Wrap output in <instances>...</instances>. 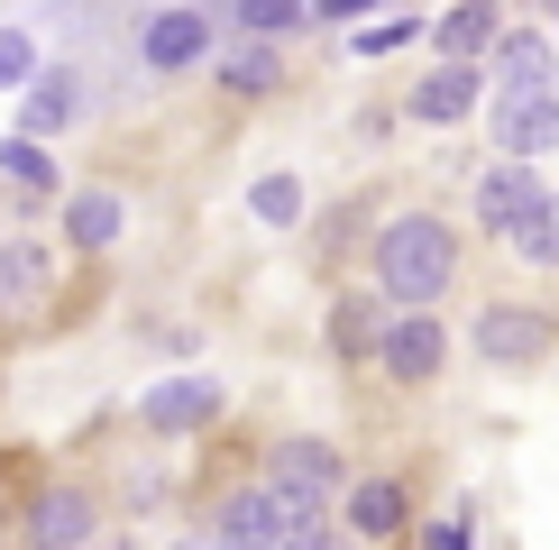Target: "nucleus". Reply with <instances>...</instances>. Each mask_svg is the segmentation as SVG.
I'll list each match as a JSON object with an SVG mask.
<instances>
[{
  "label": "nucleus",
  "instance_id": "obj_25",
  "mask_svg": "<svg viewBox=\"0 0 559 550\" xmlns=\"http://www.w3.org/2000/svg\"><path fill=\"white\" fill-rule=\"evenodd\" d=\"M413 550H477V533H468V514H431V523H413Z\"/></svg>",
  "mask_w": 559,
  "mask_h": 550
},
{
  "label": "nucleus",
  "instance_id": "obj_1",
  "mask_svg": "<svg viewBox=\"0 0 559 550\" xmlns=\"http://www.w3.org/2000/svg\"><path fill=\"white\" fill-rule=\"evenodd\" d=\"M459 285V229L440 212H394L377 229V294L394 312H431Z\"/></svg>",
  "mask_w": 559,
  "mask_h": 550
},
{
  "label": "nucleus",
  "instance_id": "obj_8",
  "mask_svg": "<svg viewBox=\"0 0 559 550\" xmlns=\"http://www.w3.org/2000/svg\"><path fill=\"white\" fill-rule=\"evenodd\" d=\"M486 74H496L504 101H514V92H559V37H542V28H504L496 56H486Z\"/></svg>",
  "mask_w": 559,
  "mask_h": 550
},
{
  "label": "nucleus",
  "instance_id": "obj_3",
  "mask_svg": "<svg viewBox=\"0 0 559 550\" xmlns=\"http://www.w3.org/2000/svg\"><path fill=\"white\" fill-rule=\"evenodd\" d=\"M102 533H110L102 487H83V477H37L28 504H19V541L28 550H92Z\"/></svg>",
  "mask_w": 559,
  "mask_h": 550
},
{
  "label": "nucleus",
  "instance_id": "obj_26",
  "mask_svg": "<svg viewBox=\"0 0 559 550\" xmlns=\"http://www.w3.org/2000/svg\"><path fill=\"white\" fill-rule=\"evenodd\" d=\"M285 550H358V533H348V523H302V533H285Z\"/></svg>",
  "mask_w": 559,
  "mask_h": 550
},
{
  "label": "nucleus",
  "instance_id": "obj_7",
  "mask_svg": "<svg viewBox=\"0 0 559 550\" xmlns=\"http://www.w3.org/2000/svg\"><path fill=\"white\" fill-rule=\"evenodd\" d=\"M377 367H385V385H440V367H450V331H440V312H394Z\"/></svg>",
  "mask_w": 559,
  "mask_h": 550
},
{
  "label": "nucleus",
  "instance_id": "obj_10",
  "mask_svg": "<svg viewBox=\"0 0 559 550\" xmlns=\"http://www.w3.org/2000/svg\"><path fill=\"white\" fill-rule=\"evenodd\" d=\"M496 147L532 166V156L559 147V92H514V101H496Z\"/></svg>",
  "mask_w": 559,
  "mask_h": 550
},
{
  "label": "nucleus",
  "instance_id": "obj_17",
  "mask_svg": "<svg viewBox=\"0 0 559 550\" xmlns=\"http://www.w3.org/2000/svg\"><path fill=\"white\" fill-rule=\"evenodd\" d=\"M285 83V56H275V37H239L221 56V92H239V101H266V92Z\"/></svg>",
  "mask_w": 559,
  "mask_h": 550
},
{
  "label": "nucleus",
  "instance_id": "obj_6",
  "mask_svg": "<svg viewBox=\"0 0 559 550\" xmlns=\"http://www.w3.org/2000/svg\"><path fill=\"white\" fill-rule=\"evenodd\" d=\"M340 523L358 533V550L413 541V487H404V477H348V495H340Z\"/></svg>",
  "mask_w": 559,
  "mask_h": 550
},
{
  "label": "nucleus",
  "instance_id": "obj_30",
  "mask_svg": "<svg viewBox=\"0 0 559 550\" xmlns=\"http://www.w3.org/2000/svg\"><path fill=\"white\" fill-rule=\"evenodd\" d=\"M550 19H559V0H550Z\"/></svg>",
  "mask_w": 559,
  "mask_h": 550
},
{
  "label": "nucleus",
  "instance_id": "obj_24",
  "mask_svg": "<svg viewBox=\"0 0 559 550\" xmlns=\"http://www.w3.org/2000/svg\"><path fill=\"white\" fill-rule=\"evenodd\" d=\"M37 83V46L28 28H0V92H28Z\"/></svg>",
  "mask_w": 559,
  "mask_h": 550
},
{
  "label": "nucleus",
  "instance_id": "obj_2",
  "mask_svg": "<svg viewBox=\"0 0 559 550\" xmlns=\"http://www.w3.org/2000/svg\"><path fill=\"white\" fill-rule=\"evenodd\" d=\"M258 477H266V495L285 504L294 533H302V523H321V514L348 495V458H340V441H312V431H302V441H275Z\"/></svg>",
  "mask_w": 559,
  "mask_h": 550
},
{
  "label": "nucleus",
  "instance_id": "obj_11",
  "mask_svg": "<svg viewBox=\"0 0 559 550\" xmlns=\"http://www.w3.org/2000/svg\"><path fill=\"white\" fill-rule=\"evenodd\" d=\"M542 202V175L532 166H514V156H496V166L477 175V229L486 239H514V220Z\"/></svg>",
  "mask_w": 559,
  "mask_h": 550
},
{
  "label": "nucleus",
  "instance_id": "obj_4",
  "mask_svg": "<svg viewBox=\"0 0 559 550\" xmlns=\"http://www.w3.org/2000/svg\"><path fill=\"white\" fill-rule=\"evenodd\" d=\"M468 339H477L486 367H542V358L559 349V321H550L542 303H486V312L468 321Z\"/></svg>",
  "mask_w": 559,
  "mask_h": 550
},
{
  "label": "nucleus",
  "instance_id": "obj_22",
  "mask_svg": "<svg viewBox=\"0 0 559 550\" xmlns=\"http://www.w3.org/2000/svg\"><path fill=\"white\" fill-rule=\"evenodd\" d=\"M312 28V0H239V37H294Z\"/></svg>",
  "mask_w": 559,
  "mask_h": 550
},
{
  "label": "nucleus",
  "instance_id": "obj_27",
  "mask_svg": "<svg viewBox=\"0 0 559 550\" xmlns=\"http://www.w3.org/2000/svg\"><path fill=\"white\" fill-rule=\"evenodd\" d=\"M367 0H312V19H358Z\"/></svg>",
  "mask_w": 559,
  "mask_h": 550
},
{
  "label": "nucleus",
  "instance_id": "obj_29",
  "mask_svg": "<svg viewBox=\"0 0 559 550\" xmlns=\"http://www.w3.org/2000/svg\"><path fill=\"white\" fill-rule=\"evenodd\" d=\"M92 550H138V541H129V533H102V541H92Z\"/></svg>",
  "mask_w": 559,
  "mask_h": 550
},
{
  "label": "nucleus",
  "instance_id": "obj_18",
  "mask_svg": "<svg viewBox=\"0 0 559 550\" xmlns=\"http://www.w3.org/2000/svg\"><path fill=\"white\" fill-rule=\"evenodd\" d=\"M385 294H340L331 303V339H340V358H377L385 349Z\"/></svg>",
  "mask_w": 559,
  "mask_h": 550
},
{
  "label": "nucleus",
  "instance_id": "obj_16",
  "mask_svg": "<svg viewBox=\"0 0 559 550\" xmlns=\"http://www.w3.org/2000/svg\"><path fill=\"white\" fill-rule=\"evenodd\" d=\"M110 239H120V193H110V183H83V193H64V248L102 258Z\"/></svg>",
  "mask_w": 559,
  "mask_h": 550
},
{
  "label": "nucleus",
  "instance_id": "obj_15",
  "mask_svg": "<svg viewBox=\"0 0 559 550\" xmlns=\"http://www.w3.org/2000/svg\"><path fill=\"white\" fill-rule=\"evenodd\" d=\"M138 422H147V431H202V422H221V385H202V376H166L147 404H138Z\"/></svg>",
  "mask_w": 559,
  "mask_h": 550
},
{
  "label": "nucleus",
  "instance_id": "obj_23",
  "mask_svg": "<svg viewBox=\"0 0 559 550\" xmlns=\"http://www.w3.org/2000/svg\"><path fill=\"white\" fill-rule=\"evenodd\" d=\"M248 212H258L266 229H294V220H302V183H294V175H258V193H248Z\"/></svg>",
  "mask_w": 559,
  "mask_h": 550
},
{
  "label": "nucleus",
  "instance_id": "obj_9",
  "mask_svg": "<svg viewBox=\"0 0 559 550\" xmlns=\"http://www.w3.org/2000/svg\"><path fill=\"white\" fill-rule=\"evenodd\" d=\"M477 101H486V64H431V74L413 83V101H404V110H413L423 129H459Z\"/></svg>",
  "mask_w": 559,
  "mask_h": 550
},
{
  "label": "nucleus",
  "instance_id": "obj_14",
  "mask_svg": "<svg viewBox=\"0 0 559 550\" xmlns=\"http://www.w3.org/2000/svg\"><path fill=\"white\" fill-rule=\"evenodd\" d=\"M431 37H440V64H486L496 37H504V10H496V0H450Z\"/></svg>",
  "mask_w": 559,
  "mask_h": 550
},
{
  "label": "nucleus",
  "instance_id": "obj_20",
  "mask_svg": "<svg viewBox=\"0 0 559 550\" xmlns=\"http://www.w3.org/2000/svg\"><path fill=\"white\" fill-rule=\"evenodd\" d=\"M64 120H74V74H37L19 92V138H56Z\"/></svg>",
  "mask_w": 559,
  "mask_h": 550
},
{
  "label": "nucleus",
  "instance_id": "obj_13",
  "mask_svg": "<svg viewBox=\"0 0 559 550\" xmlns=\"http://www.w3.org/2000/svg\"><path fill=\"white\" fill-rule=\"evenodd\" d=\"M138 56H147L156 74H183V64L212 56V19H202V10H156L147 37H138Z\"/></svg>",
  "mask_w": 559,
  "mask_h": 550
},
{
  "label": "nucleus",
  "instance_id": "obj_5",
  "mask_svg": "<svg viewBox=\"0 0 559 550\" xmlns=\"http://www.w3.org/2000/svg\"><path fill=\"white\" fill-rule=\"evenodd\" d=\"M221 550H285V504L266 495V477H239V487H221V504H212V523H202Z\"/></svg>",
  "mask_w": 559,
  "mask_h": 550
},
{
  "label": "nucleus",
  "instance_id": "obj_19",
  "mask_svg": "<svg viewBox=\"0 0 559 550\" xmlns=\"http://www.w3.org/2000/svg\"><path fill=\"white\" fill-rule=\"evenodd\" d=\"M0 183H10L19 202H56V156H46V138H0Z\"/></svg>",
  "mask_w": 559,
  "mask_h": 550
},
{
  "label": "nucleus",
  "instance_id": "obj_21",
  "mask_svg": "<svg viewBox=\"0 0 559 550\" xmlns=\"http://www.w3.org/2000/svg\"><path fill=\"white\" fill-rule=\"evenodd\" d=\"M504 248H514L523 266H559V193H542V202H532V212L514 220V239H504Z\"/></svg>",
  "mask_w": 559,
  "mask_h": 550
},
{
  "label": "nucleus",
  "instance_id": "obj_28",
  "mask_svg": "<svg viewBox=\"0 0 559 550\" xmlns=\"http://www.w3.org/2000/svg\"><path fill=\"white\" fill-rule=\"evenodd\" d=\"M166 550H221V541H212V533H175Z\"/></svg>",
  "mask_w": 559,
  "mask_h": 550
},
{
  "label": "nucleus",
  "instance_id": "obj_12",
  "mask_svg": "<svg viewBox=\"0 0 559 550\" xmlns=\"http://www.w3.org/2000/svg\"><path fill=\"white\" fill-rule=\"evenodd\" d=\"M56 294V258L46 239H0V321H28Z\"/></svg>",
  "mask_w": 559,
  "mask_h": 550
}]
</instances>
